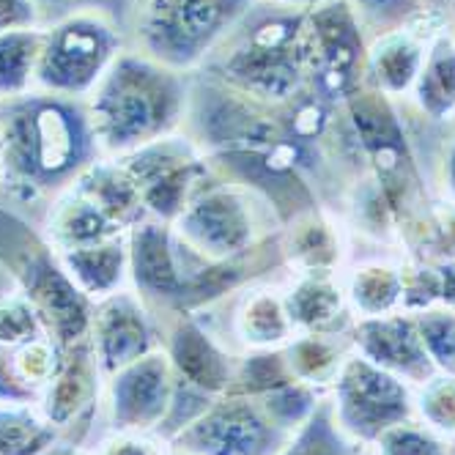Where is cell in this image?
I'll list each match as a JSON object with an SVG mask.
<instances>
[{"label":"cell","instance_id":"1","mask_svg":"<svg viewBox=\"0 0 455 455\" xmlns=\"http://www.w3.org/2000/svg\"><path fill=\"white\" fill-rule=\"evenodd\" d=\"M102 159L85 100L28 91L0 100V189L17 204H50Z\"/></svg>","mask_w":455,"mask_h":455},{"label":"cell","instance_id":"2","mask_svg":"<svg viewBox=\"0 0 455 455\" xmlns=\"http://www.w3.org/2000/svg\"><path fill=\"white\" fill-rule=\"evenodd\" d=\"M192 77L126 47L85 100L102 156L118 159L179 135Z\"/></svg>","mask_w":455,"mask_h":455},{"label":"cell","instance_id":"3","mask_svg":"<svg viewBox=\"0 0 455 455\" xmlns=\"http://www.w3.org/2000/svg\"><path fill=\"white\" fill-rule=\"evenodd\" d=\"M261 105H285L310 88L307 12L258 0L198 69Z\"/></svg>","mask_w":455,"mask_h":455},{"label":"cell","instance_id":"4","mask_svg":"<svg viewBox=\"0 0 455 455\" xmlns=\"http://www.w3.org/2000/svg\"><path fill=\"white\" fill-rule=\"evenodd\" d=\"M171 225L206 261L231 264L275 247L283 220L258 192L214 171Z\"/></svg>","mask_w":455,"mask_h":455},{"label":"cell","instance_id":"5","mask_svg":"<svg viewBox=\"0 0 455 455\" xmlns=\"http://www.w3.org/2000/svg\"><path fill=\"white\" fill-rule=\"evenodd\" d=\"M258 0H135L129 47L192 75L234 34Z\"/></svg>","mask_w":455,"mask_h":455},{"label":"cell","instance_id":"6","mask_svg":"<svg viewBox=\"0 0 455 455\" xmlns=\"http://www.w3.org/2000/svg\"><path fill=\"white\" fill-rule=\"evenodd\" d=\"M126 47V34L102 14H72L44 25L34 88L88 100Z\"/></svg>","mask_w":455,"mask_h":455},{"label":"cell","instance_id":"7","mask_svg":"<svg viewBox=\"0 0 455 455\" xmlns=\"http://www.w3.org/2000/svg\"><path fill=\"white\" fill-rule=\"evenodd\" d=\"M335 422L346 436L373 447L393 426L414 419V387L351 354L330 389Z\"/></svg>","mask_w":455,"mask_h":455},{"label":"cell","instance_id":"8","mask_svg":"<svg viewBox=\"0 0 455 455\" xmlns=\"http://www.w3.org/2000/svg\"><path fill=\"white\" fill-rule=\"evenodd\" d=\"M368 34L346 0H330L307 12L310 88L332 105H343L365 85Z\"/></svg>","mask_w":455,"mask_h":455},{"label":"cell","instance_id":"9","mask_svg":"<svg viewBox=\"0 0 455 455\" xmlns=\"http://www.w3.org/2000/svg\"><path fill=\"white\" fill-rule=\"evenodd\" d=\"M291 436L258 398L225 393L171 447L187 455H280Z\"/></svg>","mask_w":455,"mask_h":455},{"label":"cell","instance_id":"10","mask_svg":"<svg viewBox=\"0 0 455 455\" xmlns=\"http://www.w3.org/2000/svg\"><path fill=\"white\" fill-rule=\"evenodd\" d=\"M118 162L135 179L146 214L162 222H173L195 189L214 173L204 151L184 132L118 156Z\"/></svg>","mask_w":455,"mask_h":455},{"label":"cell","instance_id":"11","mask_svg":"<svg viewBox=\"0 0 455 455\" xmlns=\"http://www.w3.org/2000/svg\"><path fill=\"white\" fill-rule=\"evenodd\" d=\"M14 280L34 305L47 338L55 346L69 348L88 340L93 302L63 272L55 252L44 242L22 255V261L14 269Z\"/></svg>","mask_w":455,"mask_h":455},{"label":"cell","instance_id":"12","mask_svg":"<svg viewBox=\"0 0 455 455\" xmlns=\"http://www.w3.org/2000/svg\"><path fill=\"white\" fill-rule=\"evenodd\" d=\"M176 373L165 348H156L105 379L110 431L156 434L173 403Z\"/></svg>","mask_w":455,"mask_h":455},{"label":"cell","instance_id":"13","mask_svg":"<svg viewBox=\"0 0 455 455\" xmlns=\"http://www.w3.org/2000/svg\"><path fill=\"white\" fill-rule=\"evenodd\" d=\"M105 401V373L91 348V340L60 348V360L39 401L44 419L63 436L88 444L93 419Z\"/></svg>","mask_w":455,"mask_h":455},{"label":"cell","instance_id":"14","mask_svg":"<svg viewBox=\"0 0 455 455\" xmlns=\"http://www.w3.org/2000/svg\"><path fill=\"white\" fill-rule=\"evenodd\" d=\"M88 340L108 379L129 363L162 348V321L132 288H121L93 302Z\"/></svg>","mask_w":455,"mask_h":455},{"label":"cell","instance_id":"15","mask_svg":"<svg viewBox=\"0 0 455 455\" xmlns=\"http://www.w3.org/2000/svg\"><path fill=\"white\" fill-rule=\"evenodd\" d=\"M162 348L179 381L201 389L206 395H225L231 389L239 354L217 338L201 313H176L162 327Z\"/></svg>","mask_w":455,"mask_h":455},{"label":"cell","instance_id":"16","mask_svg":"<svg viewBox=\"0 0 455 455\" xmlns=\"http://www.w3.org/2000/svg\"><path fill=\"white\" fill-rule=\"evenodd\" d=\"M354 351L376 368L419 387L436 376V365L419 338L414 313H389L381 318H356L351 327Z\"/></svg>","mask_w":455,"mask_h":455},{"label":"cell","instance_id":"17","mask_svg":"<svg viewBox=\"0 0 455 455\" xmlns=\"http://www.w3.org/2000/svg\"><path fill=\"white\" fill-rule=\"evenodd\" d=\"M439 28H444V20H426L373 36L365 58V85L384 93L387 100L411 93L428 52V42Z\"/></svg>","mask_w":455,"mask_h":455},{"label":"cell","instance_id":"18","mask_svg":"<svg viewBox=\"0 0 455 455\" xmlns=\"http://www.w3.org/2000/svg\"><path fill=\"white\" fill-rule=\"evenodd\" d=\"M283 297L297 335H343L354 327L340 272H291Z\"/></svg>","mask_w":455,"mask_h":455},{"label":"cell","instance_id":"19","mask_svg":"<svg viewBox=\"0 0 455 455\" xmlns=\"http://www.w3.org/2000/svg\"><path fill=\"white\" fill-rule=\"evenodd\" d=\"M280 252L291 272H340L346 264L343 225L327 206L307 209L280 228Z\"/></svg>","mask_w":455,"mask_h":455},{"label":"cell","instance_id":"20","mask_svg":"<svg viewBox=\"0 0 455 455\" xmlns=\"http://www.w3.org/2000/svg\"><path fill=\"white\" fill-rule=\"evenodd\" d=\"M228 330H231L234 343H239L242 354L283 348L297 335L294 321H291L285 307L283 285H275L269 280H255L239 288Z\"/></svg>","mask_w":455,"mask_h":455},{"label":"cell","instance_id":"21","mask_svg":"<svg viewBox=\"0 0 455 455\" xmlns=\"http://www.w3.org/2000/svg\"><path fill=\"white\" fill-rule=\"evenodd\" d=\"M126 234L75 184L44 206L39 239L52 252H67Z\"/></svg>","mask_w":455,"mask_h":455},{"label":"cell","instance_id":"22","mask_svg":"<svg viewBox=\"0 0 455 455\" xmlns=\"http://www.w3.org/2000/svg\"><path fill=\"white\" fill-rule=\"evenodd\" d=\"M60 360L47 335L20 346H0V403L39 406Z\"/></svg>","mask_w":455,"mask_h":455},{"label":"cell","instance_id":"23","mask_svg":"<svg viewBox=\"0 0 455 455\" xmlns=\"http://www.w3.org/2000/svg\"><path fill=\"white\" fill-rule=\"evenodd\" d=\"M58 264L63 267L75 285L91 302H100L121 288H129V242L126 234L113 239L96 242L88 247L55 252Z\"/></svg>","mask_w":455,"mask_h":455},{"label":"cell","instance_id":"24","mask_svg":"<svg viewBox=\"0 0 455 455\" xmlns=\"http://www.w3.org/2000/svg\"><path fill=\"white\" fill-rule=\"evenodd\" d=\"M348 307L356 318H381L401 313L403 302V269L387 258H368L343 275Z\"/></svg>","mask_w":455,"mask_h":455},{"label":"cell","instance_id":"25","mask_svg":"<svg viewBox=\"0 0 455 455\" xmlns=\"http://www.w3.org/2000/svg\"><path fill=\"white\" fill-rule=\"evenodd\" d=\"M411 96L417 110L434 124L455 116V34L447 25L431 36Z\"/></svg>","mask_w":455,"mask_h":455},{"label":"cell","instance_id":"26","mask_svg":"<svg viewBox=\"0 0 455 455\" xmlns=\"http://www.w3.org/2000/svg\"><path fill=\"white\" fill-rule=\"evenodd\" d=\"M354 354L351 332L343 335H294L283 346L285 365L299 384L315 387L321 393L332 389L343 365Z\"/></svg>","mask_w":455,"mask_h":455},{"label":"cell","instance_id":"27","mask_svg":"<svg viewBox=\"0 0 455 455\" xmlns=\"http://www.w3.org/2000/svg\"><path fill=\"white\" fill-rule=\"evenodd\" d=\"M75 184L118 228H124V231H129V228H135L138 222H143L148 217L135 179L126 173V168L118 159L102 156L100 162H93V165Z\"/></svg>","mask_w":455,"mask_h":455},{"label":"cell","instance_id":"28","mask_svg":"<svg viewBox=\"0 0 455 455\" xmlns=\"http://www.w3.org/2000/svg\"><path fill=\"white\" fill-rule=\"evenodd\" d=\"M398 242L409 250V258L414 261H455V204L447 198H428L401 222Z\"/></svg>","mask_w":455,"mask_h":455},{"label":"cell","instance_id":"29","mask_svg":"<svg viewBox=\"0 0 455 455\" xmlns=\"http://www.w3.org/2000/svg\"><path fill=\"white\" fill-rule=\"evenodd\" d=\"M42 52V28L0 34V100L34 91Z\"/></svg>","mask_w":455,"mask_h":455},{"label":"cell","instance_id":"30","mask_svg":"<svg viewBox=\"0 0 455 455\" xmlns=\"http://www.w3.org/2000/svg\"><path fill=\"white\" fill-rule=\"evenodd\" d=\"M280 455H365V444L340 431L332 411L330 393L323 395L305 426L288 439Z\"/></svg>","mask_w":455,"mask_h":455},{"label":"cell","instance_id":"31","mask_svg":"<svg viewBox=\"0 0 455 455\" xmlns=\"http://www.w3.org/2000/svg\"><path fill=\"white\" fill-rule=\"evenodd\" d=\"M60 434L44 419L39 406L0 403V455H39Z\"/></svg>","mask_w":455,"mask_h":455},{"label":"cell","instance_id":"32","mask_svg":"<svg viewBox=\"0 0 455 455\" xmlns=\"http://www.w3.org/2000/svg\"><path fill=\"white\" fill-rule=\"evenodd\" d=\"M297 379L291 376L283 348H269V351H244L236 360L234 381L228 393H239L250 398H261L272 389H280L285 384H294Z\"/></svg>","mask_w":455,"mask_h":455},{"label":"cell","instance_id":"33","mask_svg":"<svg viewBox=\"0 0 455 455\" xmlns=\"http://www.w3.org/2000/svg\"><path fill=\"white\" fill-rule=\"evenodd\" d=\"M356 20L363 22L365 34L381 36L387 30H398L403 25L442 20L439 9L431 0H346Z\"/></svg>","mask_w":455,"mask_h":455},{"label":"cell","instance_id":"34","mask_svg":"<svg viewBox=\"0 0 455 455\" xmlns=\"http://www.w3.org/2000/svg\"><path fill=\"white\" fill-rule=\"evenodd\" d=\"M414 417L447 442H455V376L436 373L422 381L414 389Z\"/></svg>","mask_w":455,"mask_h":455},{"label":"cell","instance_id":"35","mask_svg":"<svg viewBox=\"0 0 455 455\" xmlns=\"http://www.w3.org/2000/svg\"><path fill=\"white\" fill-rule=\"evenodd\" d=\"M414 321L436 371L455 376V310L439 305L414 313Z\"/></svg>","mask_w":455,"mask_h":455},{"label":"cell","instance_id":"36","mask_svg":"<svg viewBox=\"0 0 455 455\" xmlns=\"http://www.w3.org/2000/svg\"><path fill=\"white\" fill-rule=\"evenodd\" d=\"M373 447H376V455H450L452 442H447L428 426H422L414 417L384 431Z\"/></svg>","mask_w":455,"mask_h":455},{"label":"cell","instance_id":"37","mask_svg":"<svg viewBox=\"0 0 455 455\" xmlns=\"http://www.w3.org/2000/svg\"><path fill=\"white\" fill-rule=\"evenodd\" d=\"M42 321L20 288L0 294V346H20L28 340L44 338Z\"/></svg>","mask_w":455,"mask_h":455},{"label":"cell","instance_id":"38","mask_svg":"<svg viewBox=\"0 0 455 455\" xmlns=\"http://www.w3.org/2000/svg\"><path fill=\"white\" fill-rule=\"evenodd\" d=\"M39 9L42 28L72 14H102L113 20L129 39V20H132L135 0H34Z\"/></svg>","mask_w":455,"mask_h":455},{"label":"cell","instance_id":"39","mask_svg":"<svg viewBox=\"0 0 455 455\" xmlns=\"http://www.w3.org/2000/svg\"><path fill=\"white\" fill-rule=\"evenodd\" d=\"M401 269H403V302H401V310L403 313H422V310L439 307V299H442L439 267L406 258V261L401 264Z\"/></svg>","mask_w":455,"mask_h":455},{"label":"cell","instance_id":"40","mask_svg":"<svg viewBox=\"0 0 455 455\" xmlns=\"http://www.w3.org/2000/svg\"><path fill=\"white\" fill-rule=\"evenodd\" d=\"M91 455H173V447L159 434L110 431L91 447Z\"/></svg>","mask_w":455,"mask_h":455},{"label":"cell","instance_id":"41","mask_svg":"<svg viewBox=\"0 0 455 455\" xmlns=\"http://www.w3.org/2000/svg\"><path fill=\"white\" fill-rule=\"evenodd\" d=\"M22 28H42L34 0H0V34Z\"/></svg>","mask_w":455,"mask_h":455},{"label":"cell","instance_id":"42","mask_svg":"<svg viewBox=\"0 0 455 455\" xmlns=\"http://www.w3.org/2000/svg\"><path fill=\"white\" fill-rule=\"evenodd\" d=\"M442 184H444V198L455 204V138L444 148L442 159Z\"/></svg>","mask_w":455,"mask_h":455},{"label":"cell","instance_id":"43","mask_svg":"<svg viewBox=\"0 0 455 455\" xmlns=\"http://www.w3.org/2000/svg\"><path fill=\"white\" fill-rule=\"evenodd\" d=\"M436 267H439V277H442V299H439V305L455 310V261L436 264Z\"/></svg>","mask_w":455,"mask_h":455},{"label":"cell","instance_id":"44","mask_svg":"<svg viewBox=\"0 0 455 455\" xmlns=\"http://www.w3.org/2000/svg\"><path fill=\"white\" fill-rule=\"evenodd\" d=\"M39 455H91V447H85V444H77V442H72V439H55L50 447H44Z\"/></svg>","mask_w":455,"mask_h":455},{"label":"cell","instance_id":"45","mask_svg":"<svg viewBox=\"0 0 455 455\" xmlns=\"http://www.w3.org/2000/svg\"><path fill=\"white\" fill-rule=\"evenodd\" d=\"M269 4H277V6H288V9H299V12H310L321 4H330V0H269Z\"/></svg>","mask_w":455,"mask_h":455},{"label":"cell","instance_id":"46","mask_svg":"<svg viewBox=\"0 0 455 455\" xmlns=\"http://www.w3.org/2000/svg\"><path fill=\"white\" fill-rule=\"evenodd\" d=\"M450 455H455V442H452V447H450Z\"/></svg>","mask_w":455,"mask_h":455},{"label":"cell","instance_id":"47","mask_svg":"<svg viewBox=\"0 0 455 455\" xmlns=\"http://www.w3.org/2000/svg\"><path fill=\"white\" fill-rule=\"evenodd\" d=\"M173 455H187V452H176V450H173Z\"/></svg>","mask_w":455,"mask_h":455}]
</instances>
